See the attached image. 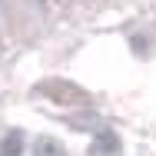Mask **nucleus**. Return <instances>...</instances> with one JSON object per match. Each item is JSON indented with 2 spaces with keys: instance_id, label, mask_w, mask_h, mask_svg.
<instances>
[{
  "instance_id": "f257e3e1",
  "label": "nucleus",
  "mask_w": 156,
  "mask_h": 156,
  "mask_svg": "<svg viewBox=\"0 0 156 156\" xmlns=\"http://www.w3.org/2000/svg\"><path fill=\"white\" fill-rule=\"evenodd\" d=\"M116 153V136L113 133H100L93 143V156H113Z\"/></svg>"
},
{
  "instance_id": "f03ea898",
  "label": "nucleus",
  "mask_w": 156,
  "mask_h": 156,
  "mask_svg": "<svg viewBox=\"0 0 156 156\" xmlns=\"http://www.w3.org/2000/svg\"><path fill=\"white\" fill-rule=\"evenodd\" d=\"M37 156H63V150H60V143H57V140H40Z\"/></svg>"
},
{
  "instance_id": "7ed1b4c3",
  "label": "nucleus",
  "mask_w": 156,
  "mask_h": 156,
  "mask_svg": "<svg viewBox=\"0 0 156 156\" xmlns=\"http://www.w3.org/2000/svg\"><path fill=\"white\" fill-rule=\"evenodd\" d=\"M0 153H3V156H17V153H20V136L10 133V136L3 140V146H0Z\"/></svg>"
}]
</instances>
